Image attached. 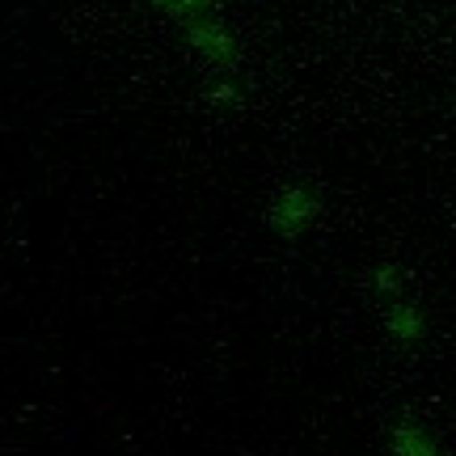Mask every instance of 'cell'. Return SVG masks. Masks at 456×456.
Returning <instances> with one entry per match:
<instances>
[{"mask_svg":"<svg viewBox=\"0 0 456 456\" xmlns=\"http://www.w3.org/2000/svg\"><path fill=\"white\" fill-rule=\"evenodd\" d=\"M389 456H440V448L419 419H397L389 427Z\"/></svg>","mask_w":456,"mask_h":456,"instance_id":"cell-1","label":"cell"},{"mask_svg":"<svg viewBox=\"0 0 456 456\" xmlns=\"http://www.w3.org/2000/svg\"><path fill=\"white\" fill-rule=\"evenodd\" d=\"M385 322H389V330L402 342H414V338H419V330H423L419 313L410 309V305H397V309H389V317H385Z\"/></svg>","mask_w":456,"mask_h":456,"instance_id":"cell-2","label":"cell"}]
</instances>
